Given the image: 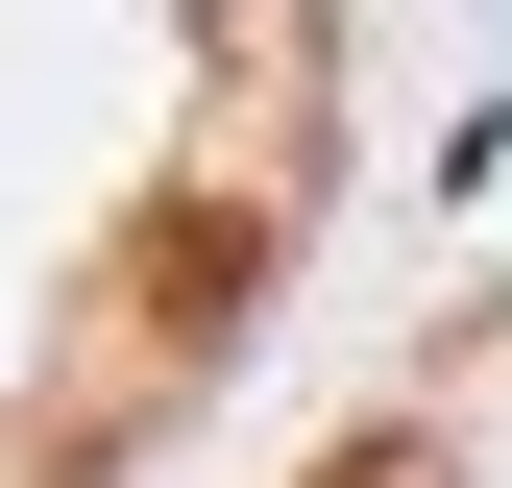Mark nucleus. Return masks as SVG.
Instances as JSON below:
<instances>
[{
	"instance_id": "obj_1",
	"label": "nucleus",
	"mask_w": 512,
	"mask_h": 488,
	"mask_svg": "<svg viewBox=\"0 0 512 488\" xmlns=\"http://www.w3.org/2000/svg\"><path fill=\"white\" fill-rule=\"evenodd\" d=\"M317 244V0H0V488H147Z\"/></svg>"
},
{
	"instance_id": "obj_2",
	"label": "nucleus",
	"mask_w": 512,
	"mask_h": 488,
	"mask_svg": "<svg viewBox=\"0 0 512 488\" xmlns=\"http://www.w3.org/2000/svg\"><path fill=\"white\" fill-rule=\"evenodd\" d=\"M293 488H512V293L439 318L415 366H366V391L293 440Z\"/></svg>"
}]
</instances>
